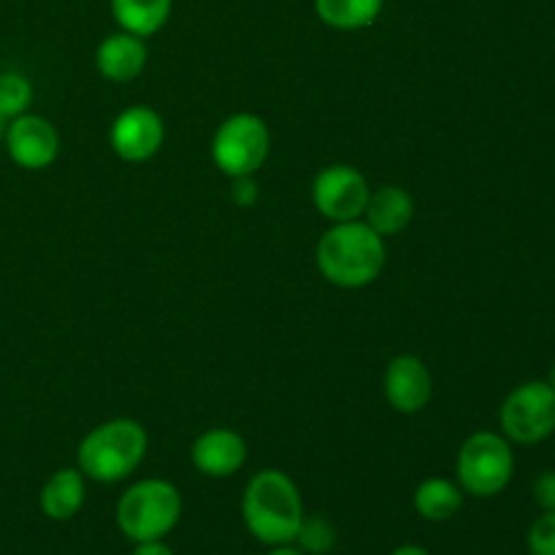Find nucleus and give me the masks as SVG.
Wrapping results in <instances>:
<instances>
[{
    "mask_svg": "<svg viewBox=\"0 0 555 555\" xmlns=\"http://www.w3.org/2000/svg\"><path fill=\"white\" fill-rule=\"evenodd\" d=\"M388 263L385 238L363 220L334 222L318 244V269L331 285L358 291L383 274Z\"/></svg>",
    "mask_w": 555,
    "mask_h": 555,
    "instance_id": "nucleus-1",
    "label": "nucleus"
},
{
    "mask_svg": "<svg viewBox=\"0 0 555 555\" xmlns=\"http://www.w3.org/2000/svg\"><path fill=\"white\" fill-rule=\"evenodd\" d=\"M244 526L263 545H293L304 520V502L291 475L263 469L247 482L242 496Z\"/></svg>",
    "mask_w": 555,
    "mask_h": 555,
    "instance_id": "nucleus-2",
    "label": "nucleus"
},
{
    "mask_svg": "<svg viewBox=\"0 0 555 555\" xmlns=\"http://www.w3.org/2000/svg\"><path fill=\"white\" fill-rule=\"evenodd\" d=\"M146 448H150L146 428L130 417H117V421L101 423L81 439L76 461L87 480L112 486L139 469Z\"/></svg>",
    "mask_w": 555,
    "mask_h": 555,
    "instance_id": "nucleus-3",
    "label": "nucleus"
},
{
    "mask_svg": "<svg viewBox=\"0 0 555 555\" xmlns=\"http://www.w3.org/2000/svg\"><path fill=\"white\" fill-rule=\"evenodd\" d=\"M182 518V496L177 486L152 477L130 486L117 502V526L130 542L163 540Z\"/></svg>",
    "mask_w": 555,
    "mask_h": 555,
    "instance_id": "nucleus-4",
    "label": "nucleus"
},
{
    "mask_svg": "<svg viewBox=\"0 0 555 555\" xmlns=\"http://www.w3.org/2000/svg\"><path fill=\"white\" fill-rule=\"evenodd\" d=\"M459 486L464 493L477 499H488L502 493L515 475V455L509 439L504 434L477 431L461 444L459 461Z\"/></svg>",
    "mask_w": 555,
    "mask_h": 555,
    "instance_id": "nucleus-5",
    "label": "nucleus"
},
{
    "mask_svg": "<svg viewBox=\"0 0 555 555\" xmlns=\"http://www.w3.org/2000/svg\"><path fill=\"white\" fill-rule=\"evenodd\" d=\"M271 150L269 125L258 114H231L211 139V160L225 177H255Z\"/></svg>",
    "mask_w": 555,
    "mask_h": 555,
    "instance_id": "nucleus-6",
    "label": "nucleus"
},
{
    "mask_svg": "<svg viewBox=\"0 0 555 555\" xmlns=\"http://www.w3.org/2000/svg\"><path fill=\"white\" fill-rule=\"evenodd\" d=\"M499 423L509 442L537 444L555 431V390L551 383H524L504 399Z\"/></svg>",
    "mask_w": 555,
    "mask_h": 555,
    "instance_id": "nucleus-7",
    "label": "nucleus"
},
{
    "mask_svg": "<svg viewBox=\"0 0 555 555\" xmlns=\"http://www.w3.org/2000/svg\"><path fill=\"white\" fill-rule=\"evenodd\" d=\"M366 177L352 166H328L314 177L312 182V204L325 220L350 222L361 220L369 204Z\"/></svg>",
    "mask_w": 555,
    "mask_h": 555,
    "instance_id": "nucleus-8",
    "label": "nucleus"
},
{
    "mask_svg": "<svg viewBox=\"0 0 555 555\" xmlns=\"http://www.w3.org/2000/svg\"><path fill=\"white\" fill-rule=\"evenodd\" d=\"M166 141L163 117L150 106H130L117 114L108 130L114 155L125 163H144L160 152Z\"/></svg>",
    "mask_w": 555,
    "mask_h": 555,
    "instance_id": "nucleus-9",
    "label": "nucleus"
},
{
    "mask_svg": "<svg viewBox=\"0 0 555 555\" xmlns=\"http://www.w3.org/2000/svg\"><path fill=\"white\" fill-rule=\"evenodd\" d=\"M5 152L25 171H43L60 157V133L47 117L22 114L5 125Z\"/></svg>",
    "mask_w": 555,
    "mask_h": 555,
    "instance_id": "nucleus-10",
    "label": "nucleus"
},
{
    "mask_svg": "<svg viewBox=\"0 0 555 555\" xmlns=\"http://www.w3.org/2000/svg\"><path fill=\"white\" fill-rule=\"evenodd\" d=\"M383 390L388 404L401 415H417L434 396V379L417 356H396L385 369Z\"/></svg>",
    "mask_w": 555,
    "mask_h": 555,
    "instance_id": "nucleus-11",
    "label": "nucleus"
},
{
    "mask_svg": "<svg viewBox=\"0 0 555 555\" xmlns=\"http://www.w3.org/2000/svg\"><path fill=\"white\" fill-rule=\"evenodd\" d=\"M190 459H193L195 469L206 477H231L247 461V442H244L242 434L231 431V428H211L204 431L193 442L190 450Z\"/></svg>",
    "mask_w": 555,
    "mask_h": 555,
    "instance_id": "nucleus-12",
    "label": "nucleus"
},
{
    "mask_svg": "<svg viewBox=\"0 0 555 555\" xmlns=\"http://www.w3.org/2000/svg\"><path fill=\"white\" fill-rule=\"evenodd\" d=\"M146 54L150 52H146L144 38L122 30L103 38L95 52V65L108 81H133L144 70Z\"/></svg>",
    "mask_w": 555,
    "mask_h": 555,
    "instance_id": "nucleus-13",
    "label": "nucleus"
},
{
    "mask_svg": "<svg viewBox=\"0 0 555 555\" xmlns=\"http://www.w3.org/2000/svg\"><path fill=\"white\" fill-rule=\"evenodd\" d=\"M363 217H366L363 222L372 225L383 238L399 236L415 217V201L404 188L388 184V188H379L377 193L369 195Z\"/></svg>",
    "mask_w": 555,
    "mask_h": 555,
    "instance_id": "nucleus-14",
    "label": "nucleus"
},
{
    "mask_svg": "<svg viewBox=\"0 0 555 555\" xmlns=\"http://www.w3.org/2000/svg\"><path fill=\"white\" fill-rule=\"evenodd\" d=\"M87 477L79 469H60L43 482L41 488V509L49 520H70L81 507L87 496Z\"/></svg>",
    "mask_w": 555,
    "mask_h": 555,
    "instance_id": "nucleus-15",
    "label": "nucleus"
},
{
    "mask_svg": "<svg viewBox=\"0 0 555 555\" xmlns=\"http://www.w3.org/2000/svg\"><path fill=\"white\" fill-rule=\"evenodd\" d=\"M464 507V491L444 477H428L415 491V509L428 524H444Z\"/></svg>",
    "mask_w": 555,
    "mask_h": 555,
    "instance_id": "nucleus-16",
    "label": "nucleus"
},
{
    "mask_svg": "<svg viewBox=\"0 0 555 555\" xmlns=\"http://www.w3.org/2000/svg\"><path fill=\"white\" fill-rule=\"evenodd\" d=\"M171 5L173 0H112L117 25L139 38L155 36L171 16Z\"/></svg>",
    "mask_w": 555,
    "mask_h": 555,
    "instance_id": "nucleus-17",
    "label": "nucleus"
},
{
    "mask_svg": "<svg viewBox=\"0 0 555 555\" xmlns=\"http://www.w3.org/2000/svg\"><path fill=\"white\" fill-rule=\"evenodd\" d=\"M385 0H314L320 20L334 30H363L383 14Z\"/></svg>",
    "mask_w": 555,
    "mask_h": 555,
    "instance_id": "nucleus-18",
    "label": "nucleus"
},
{
    "mask_svg": "<svg viewBox=\"0 0 555 555\" xmlns=\"http://www.w3.org/2000/svg\"><path fill=\"white\" fill-rule=\"evenodd\" d=\"M33 106V85L25 74L5 70L0 74V117L9 119L22 117Z\"/></svg>",
    "mask_w": 555,
    "mask_h": 555,
    "instance_id": "nucleus-19",
    "label": "nucleus"
},
{
    "mask_svg": "<svg viewBox=\"0 0 555 555\" xmlns=\"http://www.w3.org/2000/svg\"><path fill=\"white\" fill-rule=\"evenodd\" d=\"M293 542H296L298 551L304 555H325L334 551L336 529L328 518H318V515L307 518V515H304L301 529H298L296 540Z\"/></svg>",
    "mask_w": 555,
    "mask_h": 555,
    "instance_id": "nucleus-20",
    "label": "nucleus"
},
{
    "mask_svg": "<svg viewBox=\"0 0 555 555\" xmlns=\"http://www.w3.org/2000/svg\"><path fill=\"white\" fill-rule=\"evenodd\" d=\"M531 555H555V509H545L529 529Z\"/></svg>",
    "mask_w": 555,
    "mask_h": 555,
    "instance_id": "nucleus-21",
    "label": "nucleus"
},
{
    "mask_svg": "<svg viewBox=\"0 0 555 555\" xmlns=\"http://www.w3.org/2000/svg\"><path fill=\"white\" fill-rule=\"evenodd\" d=\"M534 499L542 509H555V472H542L534 480Z\"/></svg>",
    "mask_w": 555,
    "mask_h": 555,
    "instance_id": "nucleus-22",
    "label": "nucleus"
},
{
    "mask_svg": "<svg viewBox=\"0 0 555 555\" xmlns=\"http://www.w3.org/2000/svg\"><path fill=\"white\" fill-rule=\"evenodd\" d=\"M233 201L238 206H253L258 201V182L253 177L233 179Z\"/></svg>",
    "mask_w": 555,
    "mask_h": 555,
    "instance_id": "nucleus-23",
    "label": "nucleus"
},
{
    "mask_svg": "<svg viewBox=\"0 0 555 555\" xmlns=\"http://www.w3.org/2000/svg\"><path fill=\"white\" fill-rule=\"evenodd\" d=\"M133 555H173V551L163 540H150V542H135Z\"/></svg>",
    "mask_w": 555,
    "mask_h": 555,
    "instance_id": "nucleus-24",
    "label": "nucleus"
},
{
    "mask_svg": "<svg viewBox=\"0 0 555 555\" xmlns=\"http://www.w3.org/2000/svg\"><path fill=\"white\" fill-rule=\"evenodd\" d=\"M390 555H431V553L423 551V547H417V545H401V547H396Z\"/></svg>",
    "mask_w": 555,
    "mask_h": 555,
    "instance_id": "nucleus-25",
    "label": "nucleus"
},
{
    "mask_svg": "<svg viewBox=\"0 0 555 555\" xmlns=\"http://www.w3.org/2000/svg\"><path fill=\"white\" fill-rule=\"evenodd\" d=\"M269 555H304V553L293 545H276V547H271Z\"/></svg>",
    "mask_w": 555,
    "mask_h": 555,
    "instance_id": "nucleus-26",
    "label": "nucleus"
},
{
    "mask_svg": "<svg viewBox=\"0 0 555 555\" xmlns=\"http://www.w3.org/2000/svg\"><path fill=\"white\" fill-rule=\"evenodd\" d=\"M3 133H5V119L0 117V141H3Z\"/></svg>",
    "mask_w": 555,
    "mask_h": 555,
    "instance_id": "nucleus-27",
    "label": "nucleus"
},
{
    "mask_svg": "<svg viewBox=\"0 0 555 555\" xmlns=\"http://www.w3.org/2000/svg\"><path fill=\"white\" fill-rule=\"evenodd\" d=\"M547 383H551L553 390H555V363H553V369H551V379H547Z\"/></svg>",
    "mask_w": 555,
    "mask_h": 555,
    "instance_id": "nucleus-28",
    "label": "nucleus"
}]
</instances>
